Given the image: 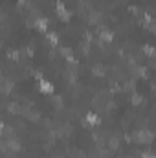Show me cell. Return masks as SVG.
I'll return each instance as SVG.
<instances>
[{"label":"cell","instance_id":"obj_1","mask_svg":"<svg viewBox=\"0 0 156 158\" xmlns=\"http://www.w3.org/2000/svg\"><path fill=\"white\" fill-rule=\"evenodd\" d=\"M55 11H57V15H59L63 20H68V19H70V11L64 7V4H63V2H59V4L55 6Z\"/></svg>","mask_w":156,"mask_h":158},{"label":"cell","instance_id":"obj_2","mask_svg":"<svg viewBox=\"0 0 156 158\" xmlns=\"http://www.w3.org/2000/svg\"><path fill=\"white\" fill-rule=\"evenodd\" d=\"M39 88L42 94H51L53 92V85L50 81H46V79H39Z\"/></svg>","mask_w":156,"mask_h":158},{"label":"cell","instance_id":"obj_3","mask_svg":"<svg viewBox=\"0 0 156 158\" xmlns=\"http://www.w3.org/2000/svg\"><path fill=\"white\" fill-rule=\"evenodd\" d=\"M136 136H138V142H143V143H151L153 140V132H147V131H140Z\"/></svg>","mask_w":156,"mask_h":158},{"label":"cell","instance_id":"obj_4","mask_svg":"<svg viewBox=\"0 0 156 158\" xmlns=\"http://www.w3.org/2000/svg\"><path fill=\"white\" fill-rule=\"evenodd\" d=\"M97 37L101 40H105V42H110V40L114 39V33L109 31V30H101V31H97Z\"/></svg>","mask_w":156,"mask_h":158},{"label":"cell","instance_id":"obj_5","mask_svg":"<svg viewBox=\"0 0 156 158\" xmlns=\"http://www.w3.org/2000/svg\"><path fill=\"white\" fill-rule=\"evenodd\" d=\"M84 119H86V123H88V125H97V123H99V116H97V114H94V112H88V114L84 116Z\"/></svg>","mask_w":156,"mask_h":158},{"label":"cell","instance_id":"obj_6","mask_svg":"<svg viewBox=\"0 0 156 158\" xmlns=\"http://www.w3.org/2000/svg\"><path fill=\"white\" fill-rule=\"evenodd\" d=\"M35 28H37L39 31H46V30H48V19H39V20L35 22Z\"/></svg>","mask_w":156,"mask_h":158},{"label":"cell","instance_id":"obj_7","mask_svg":"<svg viewBox=\"0 0 156 158\" xmlns=\"http://www.w3.org/2000/svg\"><path fill=\"white\" fill-rule=\"evenodd\" d=\"M142 101H143V98H142V96H138V94H134V96H132V103H134V105H142Z\"/></svg>","mask_w":156,"mask_h":158},{"label":"cell","instance_id":"obj_8","mask_svg":"<svg viewBox=\"0 0 156 158\" xmlns=\"http://www.w3.org/2000/svg\"><path fill=\"white\" fill-rule=\"evenodd\" d=\"M48 40H50L51 44H57V40H59V37H57V33H50V35H48Z\"/></svg>","mask_w":156,"mask_h":158}]
</instances>
